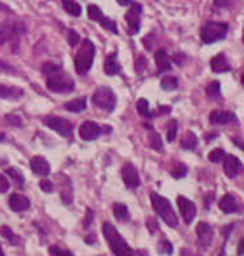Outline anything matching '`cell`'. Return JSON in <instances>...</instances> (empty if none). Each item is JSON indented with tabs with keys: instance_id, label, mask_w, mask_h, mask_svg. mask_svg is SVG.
Returning <instances> with one entry per match:
<instances>
[{
	"instance_id": "37",
	"label": "cell",
	"mask_w": 244,
	"mask_h": 256,
	"mask_svg": "<svg viewBox=\"0 0 244 256\" xmlns=\"http://www.w3.org/2000/svg\"><path fill=\"white\" fill-rule=\"evenodd\" d=\"M61 70V65H58V63H46V65L42 66V72L46 75H51V73H56V72Z\"/></svg>"
},
{
	"instance_id": "35",
	"label": "cell",
	"mask_w": 244,
	"mask_h": 256,
	"mask_svg": "<svg viewBox=\"0 0 244 256\" xmlns=\"http://www.w3.org/2000/svg\"><path fill=\"white\" fill-rule=\"evenodd\" d=\"M7 174L11 178H13L14 182L18 183V185H23V183H25V178H23V174H21V171L19 169H16V167H9L7 169Z\"/></svg>"
},
{
	"instance_id": "36",
	"label": "cell",
	"mask_w": 244,
	"mask_h": 256,
	"mask_svg": "<svg viewBox=\"0 0 244 256\" xmlns=\"http://www.w3.org/2000/svg\"><path fill=\"white\" fill-rule=\"evenodd\" d=\"M207 159L211 162H220V161H224L225 159V152L222 148H215L209 152V155H207Z\"/></svg>"
},
{
	"instance_id": "48",
	"label": "cell",
	"mask_w": 244,
	"mask_h": 256,
	"mask_svg": "<svg viewBox=\"0 0 244 256\" xmlns=\"http://www.w3.org/2000/svg\"><path fill=\"white\" fill-rule=\"evenodd\" d=\"M237 253H239V255H244V237L241 239L239 246H237Z\"/></svg>"
},
{
	"instance_id": "15",
	"label": "cell",
	"mask_w": 244,
	"mask_h": 256,
	"mask_svg": "<svg viewBox=\"0 0 244 256\" xmlns=\"http://www.w3.org/2000/svg\"><path fill=\"white\" fill-rule=\"evenodd\" d=\"M195 232H197V237H199V242H201V246L207 248V246L211 244V239H213V230H211V227H209V223H206V221H201V223H197Z\"/></svg>"
},
{
	"instance_id": "44",
	"label": "cell",
	"mask_w": 244,
	"mask_h": 256,
	"mask_svg": "<svg viewBox=\"0 0 244 256\" xmlns=\"http://www.w3.org/2000/svg\"><path fill=\"white\" fill-rule=\"evenodd\" d=\"M0 72H5V73H14V68L11 65H9V63H5V61H2V59H0Z\"/></svg>"
},
{
	"instance_id": "31",
	"label": "cell",
	"mask_w": 244,
	"mask_h": 256,
	"mask_svg": "<svg viewBox=\"0 0 244 256\" xmlns=\"http://www.w3.org/2000/svg\"><path fill=\"white\" fill-rule=\"evenodd\" d=\"M176 134H178V120L171 119L169 122H168V141H174L176 140Z\"/></svg>"
},
{
	"instance_id": "50",
	"label": "cell",
	"mask_w": 244,
	"mask_h": 256,
	"mask_svg": "<svg viewBox=\"0 0 244 256\" xmlns=\"http://www.w3.org/2000/svg\"><path fill=\"white\" fill-rule=\"evenodd\" d=\"M131 2L132 0H117V4H120V5H129Z\"/></svg>"
},
{
	"instance_id": "33",
	"label": "cell",
	"mask_w": 244,
	"mask_h": 256,
	"mask_svg": "<svg viewBox=\"0 0 244 256\" xmlns=\"http://www.w3.org/2000/svg\"><path fill=\"white\" fill-rule=\"evenodd\" d=\"M99 25L103 26L105 30H108V32H112V33H119V30H117V25H115V21L113 19H108V18H101V19H99Z\"/></svg>"
},
{
	"instance_id": "42",
	"label": "cell",
	"mask_w": 244,
	"mask_h": 256,
	"mask_svg": "<svg viewBox=\"0 0 244 256\" xmlns=\"http://www.w3.org/2000/svg\"><path fill=\"white\" fill-rule=\"evenodd\" d=\"M232 4V0H215L213 2V5H215L216 9H228Z\"/></svg>"
},
{
	"instance_id": "2",
	"label": "cell",
	"mask_w": 244,
	"mask_h": 256,
	"mask_svg": "<svg viewBox=\"0 0 244 256\" xmlns=\"http://www.w3.org/2000/svg\"><path fill=\"white\" fill-rule=\"evenodd\" d=\"M103 236H105V239L108 240V246H110L113 255H117V256L134 255V251H132L128 244H126V240L119 236V232H117V228L113 227L112 223H108V221L103 223Z\"/></svg>"
},
{
	"instance_id": "6",
	"label": "cell",
	"mask_w": 244,
	"mask_h": 256,
	"mask_svg": "<svg viewBox=\"0 0 244 256\" xmlns=\"http://www.w3.org/2000/svg\"><path fill=\"white\" fill-rule=\"evenodd\" d=\"M93 103L98 108L105 110V112H113V108L117 105V96L110 87H98L93 94Z\"/></svg>"
},
{
	"instance_id": "20",
	"label": "cell",
	"mask_w": 244,
	"mask_h": 256,
	"mask_svg": "<svg viewBox=\"0 0 244 256\" xmlns=\"http://www.w3.org/2000/svg\"><path fill=\"white\" fill-rule=\"evenodd\" d=\"M220 209L224 211V213H234V211H237V201L234 195L227 194L224 195V197L220 199V202H218Z\"/></svg>"
},
{
	"instance_id": "14",
	"label": "cell",
	"mask_w": 244,
	"mask_h": 256,
	"mask_svg": "<svg viewBox=\"0 0 244 256\" xmlns=\"http://www.w3.org/2000/svg\"><path fill=\"white\" fill-rule=\"evenodd\" d=\"M209 122L213 126H225L230 122H236V115L232 112H224V110H215L209 113Z\"/></svg>"
},
{
	"instance_id": "8",
	"label": "cell",
	"mask_w": 244,
	"mask_h": 256,
	"mask_svg": "<svg viewBox=\"0 0 244 256\" xmlns=\"http://www.w3.org/2000/svg\"><path fill=\"white\" fill-rule=\"evenodd\" d=\"M176 202H178V209H180V215H182L183 221H185L187 225H190L192 221H194L195 215H197L195 204L192 202V201H188L187 197H183V195H178Z\"/></svg>"
},
{
	"instance_id": "9",
	"label": "cell",
	"mask_w": 244,
	"mask_h": 256,
	"mask_svg": "<svg viewBox=\"0 0 244 256\" xmlns=\"http://www.w3.org/2000/svg\"><path fill=\"white\" fill-rule=\"evenodd\" d=\"M140 16H141V5L140 4H132L131 9H129L124 16L126 23H128L129 33H132V35L140 32Z\"/></svg>"
},
{
	"instance_id": "53",
	"label": "cell",
	"mask_w": 244,
	"mask_h": 256,
	"mask_svg": "<svg viewBox=\"0 0 244 256\" xmlns=\"http://www.w3.org/2000/svg\"><path fill=\"white\" fill-rule=\"evenodd\" d=\"M243 42H244V32H243Z\"/></svg>"
},
{
	"instance_id": "4",
	"label": "cell",
	"mask_w": 244,
	"mask_h": 256,
	"mask_svg": "<svg viewBox=\"0 0 244 256\" xmlns=\"http://www.w3.org/2000/svg\"><path fill=\"white\" fill-rule=\"evenodd\" d=\"M228 33V25L218 23V21H207L201 30V40L204 44H215L218 40H224Z\"/></svg>"
},
{
	"instance_id": "28",
	"label": "cell",
	"mask_w": 244,
	"mask_h": 256,
	"mask_svg": "<svg viewBox=\"0 0 244 256\" xmlns=\"http://www.w3.org/2000/svg\"><path fill=\"white\" fill-rule=\"evenodd\" d=\"M206 94L207 98H211V99H218L220 96H222V86H220V82H211V84H207L206 87Z\"/></svg>"
},
{
	"instance_id": "17",
	"label": "cell",
	"mask_w": 244,
	"mask_h": 256,
	"mask_svg": "<svg viewBox=\"0 0 244 256\" xmlns=\"http://www.w3.org/2000/svg\"><path fill=\"white\" fill-rule=\"evenodd\" d=\"M9 207L16 213H23V211L30 209V201L21 194H13L9 197Z\"/></svg>"
},
{
	"instance_id": "10",
	"label": "cell",
	"mask_w": 244,
	"mask_h": 256,
	"mask_svg": "<svg viewBox=\"0 0 244 256\" xmlns=\"http://www.w3.org/2000/svg\"><path fill=\"white\" fill-rule=\"evenodd\" d=\"M120 174H122V180H124V183H126L128 188H136V186L140 185V176H138V171H136V167L131 164V162H126V164L122 165Z\"/></svg>"
},
{
	"instance_id": "45",
	"label": "cell",
	"mask_w": 244,
	"mask_h": 256,
	"mask_svg": "<svg viewBox=\"0 0 244 256\" xmlns=\"http://www.w3.org/2000/svg\"><path fill=\"white\" fill-rule=\"evenodd\" d=\"M49 253L51 255H72L70 251H68V249H59V248H49Z\"/></svg>"
},
{
	"instance_id": "16",
	"label": "cell",
	"mask_w": 244,
	"mask_h": 256,
	"mask_svg": "<svg viewBox=\"0 0 244 256\" xmlns=\"http://www.w3.org/2000/svg\"><path fill=\"white\" fill-rule=\"evenodd\" d=\"M14 38H18V26L9 21L2 23L0 25V46L9 40H14Z\"/></svg>"
},
{
	"instance_id": "30",
	"label": "cell",
	"mask_w": 244,
	"mask_h": 256,
	"mask_svg": "<svg viewBox=\"0 0 244 256\" xmlns=\"http://www.w3.org/2000/svg\"><path fill=\"white\" fill-rule=\"evenodd\" d=\"M161 87L164 91H174L178 87V79L176 77H164L161 80Z\"/></svg>"
},
{
	"instance_id": "21",
	"label": "cell",
	"mask_w": 244,
	"mask_h": 256,
	"mask_svg": "<svg viewBox=\"0 0 244 256\" xmlns=\"http://www.w3.org/2000/svg\"><path fill=\"white\" fill-rule=\"evenodd\" d=\"M105 73L108 75H117L120 73V65L117 61V53H112L105 59Z\"/></svg>"
},
{
	"instance_id": "51",
	"label": "cell",
	"mask_w": 244,
	"mask_h": 256,
	"mask_svg": "<svg viewBox=\"0 0 244 256\" xmlns=\"http://www.w3.org/2000/svg\"><path fill=\"white\" fill-rule=\"evenodd\" d=\"M241 82H243V86H244V73L241 75Z\"/></svg>"
},
{
	"instance_id": "1",
	"label": "cell",
	"mask_w": 244,
	"mask_h": 256,
	"mask_svg": "<svg viewBox=\"0 0 244 256\" xmlns=\"http://www.w3.org/2000/svg\"><path fill=\"white\" fill-rule=\"evenodd\" d=\"M150 201H152L153 211L157 213V216L164 221L166 225H168V227H171V228L178 227V216H176V213L173 211L171 202L168 201V199L162 197V195H159V194H155V192H152V194H150Z\"/></svg>"
},
{
	"instance_id": "41",
	"label": "cell",
	"mask_w": 244,
	"mask_h": 256,
	"mask_svg": "<svg viewBox=\"0 0 244 256\" xmlns=\"http://www.w3.org/2000/svg\"><path fill=\"white\" fill-rule=\"evenodd\" d=\"M7 190H9V180L4 174H0V194H5Z\"/></svg>"
},
{
	"instance_id": "38",
	"label": "cell",
	"mask_w": 244,
	"mask_h": 256,
	"mask_svg": "<svg viewBox=\"0 0 244 256\" xmlns=\"http://www.w3.org/2000/svg\"><path fill=\"white\" fill-rule=\"evenodd\" d=\"M80 42V35L75 30H68V44H70L72 47H75L77 44Z\"/></svg>"
},
{
	"instance_id": "32",
	"label": "cell",
	"mask_w": 244,
	"mask_h": 256,
	"mask_svg": "<svg viewBox=\"0 0 244 256\" xmlns=\"http://www.w3.org/2000/svg\"><path fill=\"white\" fill-rule=\"evenodd\" d=\"M87 16H89V19L91 21H98L103 18V14H101V9L98 7V5L91 4V5H87Z\"/></svg>"
},
{
	"instance_id": "7",
	"label": "cell",
	"mask_w": 244,
	"mask_h": 256,
	"mask_svg": "<svg viewBox=\"0 0 244 256\" xmlns=\"http://www.w3.org/2000/svg\"><path fill=\"white\" fill-rule=\"evenodd\" d=\"M44 124H46L47 128L53 129V131L58 132L59 136H63V138L72 136V129H74V126H72L70 120L61 119V117H46V119H44Z\"/></svg>"
},
{
	"instance_id": "5",
	"label": "cell",
	"mask_w": 244,
	"mask_h": 256,
	"mask_svg": "<svg viewBox=\"0 0 244 256\" xmlns=\"http://www.w3.org/2000/svg\"><path fill=\"white\" fill-rule=\"evenodd\" d=\"M47 87L53 92H72L75 89V82L70 75L65 73L63 70L56 72V73L47 75Z\"/></svg>"
},
{
	"instance_id": "26",
	"label": "cell",
	"mask_w": 244,
	"mask_h": 256,
	"mask_svg": "<svg viewBox=\"0 0 244 256\" xmlns=\"http://www.w3.org/2000/svg\"><path fill=\"white\" fill-rule=\"evenodd\" d=\"M63 9H65L70 16H75V18L80 16V13H82V7H80L75 0H63Z\"/></svg>"
},
{
	"instance_id": "49",
	"label": "cell",
	"mask_w": 244,
	"mask_h": 256,
	"mask_svg": "<svg viewBox=\"0 0 244 256\" xmlns=\"http://www.w3.org/2000/svg\"><path fill=\"white\" fill-rule=\"evenodd\" d=\"M93 218V211L91 209H87V218H86V227H89V221H91Z\"/></svg>"
},
{
	"instance_id": "43",
	"label": "cell",
	"mask_w": 244,
	"mask_h": 256,
	"mask_svg": "<svg viewBox=\"0 0 244 256\" xmlns=\"http://www.w3.org/2000/svg\"><path fill=\"white\" fill-rule=\"evenodd\" d=\"M40 188H42L44 192H46V194H51V192L54 190L53 183H51L49 180H42V182H40Z\"/></svg>"
},
{
	"instance_id": "22",
	"label": "cell",
	"mask_w": 244,
	"mask_h": 256,
	"mask_svg": "<svg viewBox=\"0 0 244 256\" xmlns=\"http://www.w3.org/2000/svg\"><path fill=\"white\" fill-rule=\"evenodd\" d=\"M197 143H199L197 136L192 131H187L182 136V140H180V145H182L183 150H195L197 148Z\"/></svg>"
},
{
	"instance_id": "24",
	"label": "cell",
	"mask_w": 244,
	"mask_h": 256,
	"mask_svg": "<svg viewBox=\"0 0 244 256\" xmlns=\"http://www.w3.org/2000/svg\"><path fill=\"white\" fill-rule=\"evenodd\" d=\"M113 216H115L119 221H129V209H128V206L126 204H122V202H117V204H113Z\"/></svg>"
},
{
	"instance_id": "34",
	"label": "cell",
	"mask_w": 244,
	"mask_h": 256,
	"mask_svg": "<svg viewBox=\"0 0 244 256\" xmlns=\"http://www.w3.org/2000/svg\"><path fill=\"white\" fill-rule=\"evenodd\" d=\"M0 234H2V236H4L5 239L9 240V242H13V246H16V244L19 242V237L14 236V232L11 230L9 227H2V228H0Z\"/></svg>"
},
{
	"instance_id": "47",
	"label": "cell",
	"mask_w": 244,
	"mask_h": 256,
	"mask_svg": "<svg viewBox=\"0 0 244 256\" xmlns=\"http://www.w3.org/2000/svg\"><path fill=\"white\" fill-rule=\"evenodd\" d=\"M147 227H149L150 234H155V232H157V225H155V221H153V219H149V221H147Z\"/></svg>"
},
{
	"instance_id": "25",
	"label": "cell",
	"mask_w": 244,
	"mask_h": 256,
	"mask_svg": "<svg viewBox=\"0 0 244 256\" xmlns=\"http://www.w3.org/2000/svg\"><path fill=\"white\" fill-rule=\"evenodd\" d=\"M65 108L68 112H74V113H79L86 110V98H77V99H72L68 103H65Z\"/></svg>"
},
{
	"instance_id": "29",
	"label": "cell",
	"mask_w": 244,
	"mask_h": 256,
	"mask_svg": "<svg viewBox=\"0 0 244 256\" xmlns=\"http://www.w3.org/2000/svg\"><path fill=\"white\" fill-rule=\"evenodd\" d=\"M136 110H138V113H140V115L152 117V112H150V105H149V101H147L145 98H140L136 101Z\"/></svg>"
},
{
	"instance_id": "27",
	"label": "cell",
	"mask_w": 244,
	"mask_h": 256,
	"mask_svg": "<svg viewBox=\"0 0 244 256\" xmlns=\"http://www.w3.org/2000/svg\"><path fill=\"white\" fill-rule=\"evenodd\" d=\"M149 145L152 146L155 152H162V138L159 132L155 131H150L149 132Z\"/></svg>"
},
{
	"instance_id": "3",
	"label": "cell",
	"mask_w": 244,
	"mask_h": 256,
	"mask_svg": "<svg viewBox=\"0 0 244 256\" xmlns=\"http://www.w3.org/2000/svg\"><path fill=\"white\" fill-rule=\"evenodd\" d=\"M94 44L89 38H86L80 44V49L77 51V56H75V70H77V73H87L91 70L93 61H94Z\"/></svg>"
},
{
	"instance_id": "13",
	"label": "cell",
	"mask_w": 244,
	"mask_h": 256,
	"mask_svg": "<svg viewBox=\"0 0 244 256\" xmlns=\"http://www.w3.org/2000/svg\"><path fill=\"white\" fill-rule=\"evenodd\" d=\"M241 169H243V164H241L239 159L234 157V155H225V159H224V171H225V174H227L228 178L237 176V174L241 173Z\"/></svg>"
},
{
	"instance_id": "19",
	"label": "cell",
	"mask_w": 244,
	"mask_h": 256,
	"mask_svg": "<svg viewBox=\"0 0 244 256\" xmlns=\"http://www.w3.org/2000/svg\"><path fill=\"white\" fill-rule=\"evenodd\" d=\"M155 65H157V72L159 73H164V72H169L171 70V59L169 56L166 54V51L159 49L155 51Z\"/></svg>"
},
{
	"instance_id": "12",
	"label": "cell",
	"mask_w": 244,
	"mask_h": 256,
	"mask_svg": "<svg viewBox=\"0 0 244 256\" xmlns=\"http://www.w3.org/2000/svg\"><path fill=\"white\" fill-rule=\"evenodd\" d=\"M30 167H32V171L37 176H47V174L51 173V165L49 162L46 161L44 157H40V155H35V157H32V161H30Z\"/></svg>"
},
{
	"instance_id": "39",
	"label": "cell",
	"mask_w": 244,
	"mask_h": 256,
	"mask_svg": "<svg viewBox=\"0 0 244 256\" xmlns=\"http://www.w3.org/2000/svg\"><path fill=\"white\" fill-rule=\"evenodd\" d=\"M171 174H173V178H183L187 174V167L183 164L174 165V169L171 171Z\"/></svg>"
},
{
	"instance_id": "18",
	"label": "cell",
	"mask_w": 244,
	"mask_h": 256,
	"mask_svg": "<svg viewBox=\"0 0 244 256\" xmlns=\"http://www.w3.org/2000/svg\"><path fill=\"white\" fill-rule=\"evenodd\" d=\"M209 65H211V70L216 72V73H225V72H230V65H228L227 58H225V54H216V56H213L211 61H209Z\"/></svg>"
},
{
	"instance_id": "23",
	"label": "cell",
	"mask_w": 244,
	"mask_h": 256,
	"mask_svg": "<svg viewBox=\"0 0 244 256\" xmlns=\"http://www.w3.org/2000/svg\"><path fill=\"white\" fill-rule=\"evenodd\" d=\"M23 96V91L19 87H11V86H0V98L5 99H16Z\"/></svg>"
},
{
	"instance_id": "11",
	"label": "cell",
	"mask_w": 244,
	"mask_h": 256,
	"mask_svg": "<svg viewBox=\"0 0 244 256\" xmlns=\"http://www.w3.org/2000/svg\"><path fill=\"white\" fill-rule=\"evenodd\" d=\"M79 134L84 141H94L96 138H99V134H101V128H99L98 124H94V122H91V120H87V122H84V124L80 126Z\"/></svg>"
},
{
	"instance_id": "46",
	"label": "cell",
	"mask_w": 244,
	"mask_h": 256,
	"mask_svg": "<svg viewBox=\"0 0 244 256\" xmlns=\"http://www.w3.org/2000/svg\"><path fill=\"white\" fill-rule=\"evenodd\" d=\"M5 119H7L9 124H13V126H21V119H19V117H16V115H7V117H5Z\"/></svg>"
},
{
	"instance_id": "52",
	"label": "cell",
	"mask_w": 244,
	"mask_h": 256,
	"mask_svg": "<svg viewBox=\"0 0 244 256\" xmlns=\"http://www.w3.org/2000/svg\"><path fill=\"white\" fill-rule=\"evenodd\" d=\"M2 255H4V249H2V248H0V256H2Z\"/></svg>"
},
{
	"instance_id": "40",
	"label": "cell",
	"mask_w": 244,
	"mask_h": 256,
	"mask_svg": "<svg viewBox=\"0 0 244 256\" xmlns=\"http://www.w3.org/2000/svg\"><path fill=\"white\" fill-rule=\"evenodd\" d=\"M159 253H166V255H171V253H173V246H171L168 240H162L161 246H159Z\"/></svg>"
}]
</instances>
